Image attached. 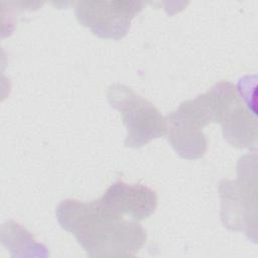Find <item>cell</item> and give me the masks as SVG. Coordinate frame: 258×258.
<instances>
[{
    "label": "cell",
    "instance_id": "6da1fadb",
    "mask_svg": "<svg viewBox=\"0 0 258 258\" xmlns=\"http://www.w3.org/2000/svg\"><path fill=\"white\" fill-rule=\"evenodd\" d=\"M55 215L61 228L73 234L91 257L131 256L146 241V232L138 222L107 212L98 200H63Z\"/></svg>",
    "mask_w": 258,
    "mask_h": 258
},
{
    "label": "cell",
    "instance_id": "7a4b0ae2",
    "mask_svg": "<svg viewBox=\"0 0 258 258\" xmlns=\"http://www.w3.org/2000/svg\"><path fill=\"white\" fill-rule=\"evenodd\" d=\"M108 101L118 110L127 129L125 146L138 148L154 138L166 135V121L146 99L130 88L113 84L108 89Z\"/></svg>",
    "mask_w": 258,
    "mask_h": 258
},
{
    "label": "cell",
    "instance_id": "3957f363",
    "mask_svg": "<svg viewBox=\"0 0 258 258\" xmlns=\"http://www.w3.org/2000/svg\"><path fill=\"white\" fill-rule=\"evenodd\" d=\"M139 1H79L76 3V17L102 38L119 40L129 29L132 18L142 10Z\"/></svg>",
    "mask_w": 258,
    "mask_h": 258
},
{
    "label": "cell",
    "instance_id": "277c9868",
    "mask_svg": "<svg viewBox=\"0 0 258 258\" xmlns=\"http://www.w3.org/2000/svg\"><path fill=\"white\" fill-rule=\"evenodd\" d=\"M250 155H245L239 160L238 180H223L220 183L222 198L221 217L225 227L231 230H243L249 236L250 233Z\"/></svg>",
    "mask_w": 258,
    "mask_h": 258
},
{
    "label": "cell",
    "instance_id": "5b68a950",
    "mask_svg": "<svg viewBox=\"0 0 258 258\" xmlns=\"http://www.w3.org/2000/svg\"><path fill=\"white\" fill-rule=\"evenodd\" d=\"M98 202L113 215H127L134 221H140L151 216L156 210L157 195L142 183L128 184L118 180L109 186Z\"/></svg>",
    "mask_w": 258,
    "mask_h": 258
},
{
    "label": "cell",
    "instance_id": "8992f818",
    "mask_svg": "<svg viewBox=\"0 0 258 258\" xmlns=\"http://www.w3.org/2000/svg\"><path fill=\"white\" fill-rule=\"evenodd\" d=\"M166 135L174 150L183 158L202 157L208 146L203 130L195 126L177 110L165 117Z\"/></svg>",
    "mask_w": 258,
    "mask_h": 258
},
{
    "label": "cell",
    "instance_id": "52a82bcc",
    "mask_svg": "<svg viewBox=\"0 0 258 258\" xmlns=\"http://www.w3.org/2000/svg\"><path fill=\"white\" fill-rule=\"evenodd\" d=\"M225 139L233 146L250 147L256 142L257 124L255 114L239 100L221 122Z\"/></svg>",
    "mask_w": 258,
    "mask_h": 258
}]
</instances>
